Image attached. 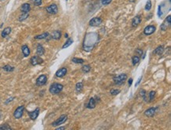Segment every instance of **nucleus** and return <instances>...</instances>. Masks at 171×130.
Instances as JSON below:
<instances>
[{"label":"nucleus","instance_id":"nucleus-14","mask_svg":"<svg viewBox=\"0 0 171 130\" xmlns=\"http://www.w3.org/2000/svg\"><path fill=\"white\" fill-rule=\"evenodd\" d=\"M155 112H156V108H155V107H151V108H149V109H147V110H145L144 114L147 117H153V116L155 115Z\"/></svg>","mask_w":171,"mask_h":130},{"label":"nucleus","instance_id":"nucleus-10","mask_svg":"<svg viewBox=\"0 0 171 130\" xmlns=\"http://www.w3.org/2000/svg\"><path fill=\"white\" fill-rule=\"evenodd\" d=\"M102 19L100 17H93L92 20L89 21V25L91 26H99L101 25L102 23Z\"/></svg>","mask_w":171,"mask_h":130},{"label":"nucleus","instance_id":"nucleus-24","mask_svg":"<svg viewBox=\"0 0 171 130\" xmlns=\"http://www.w3.org/2000/svg\"><path fill=\"white\" fill-rule=\"evenodd\" d=\"M164 51V48L162 46H159L154 51V53L155 55H161Z\"/></svg>","mask_w":171,"mask_h":130},{"label":"nucleus","instance_id":"nucleus-33","mask_svg":"<svg viewBox=\"0 0 171 130\" xmlns=\"http://www.w3.org/2000/svg\"><path fill=\"white\" fill-rule=\"evenodd\" d=\"M0 129H5V130H11L12 129V128H11L9 125H7V124H4V125H1L0 126Z\"/></svg>","mask_w":171,"mask_h":130},{"label":"nucleus","instance_id":"nucleus-27","mask_svg":"<svg viewBox=\"0 0 171 130\" xmlns=\"http://www.w3.org/2000/svg\"><path fill=\"white\" fill-rule=\"evenodd\" d=\"M3 69L5 71H7V72H12V71L14 70V67L10 66V65H7V66H4L3 67Z\"/></svg>","mask_w":171,"mask_h":130},{"label":"nucleus","instance_id":"nucleus-45","mask_svg":"<svg viewBox=\"0 0 171 130\" xmlns=\"http://www.w3.org/2000/svg\"><path fill=\"white\" fill-rule=\"evenodd\" d=\"M129 1H130V2H132V3H133V2H134V1H135V0H129Z\"/></svg>","mask_w":171,"mask_h":130},{"label":"nucleus","instance_id":"nucleus-30","mask_svg":"<svg viewBox=\"0 0 171 130\" xmlns=\"http://www.w3.org/2000/svg\"><path fill=\"white\" fill-rule=\"evenodd\" d=\"M90 70H91L90 65H86V66H84L83 67H82V71H83V72L85 73L90 72Z\"/></svg>","mask_w":171,"mask_h":130},{"label":"nucleus","instance_id":"nucleus-26","mask_svg":"<svg viewBox=\"0 0 171 130\" xmlns=\"http://www.w3.org/2000/svg\"><path fill=\"white\" fill-rule=\"evenodd\" d=\"M72 62L76 64H82L84 62V60L82 58H72Z\"/></svg>","mask_w":171,"mask_h":130},{"label":"nucleus","instance_id":"nucleus-40","mask_svg":"<svg viewBox=\"0 0 171 130\" xmlns=\"http://www.w3.org/2000/svg\"><path fill=\"white\" fill-rule=\"evenodd\" d=\"M142 78H143V76H140V78H139V79L137 80V82L136 83V85H135L136 87H137V86H138V85L140 84V83L141 80H142Z\"/></svg>","mask_w":171,"mask_h":130},{"label":"nucleus","instance_id":"nucleus-1","mask_svg":"<svg viewBox=\"0 0 171 130\" xmlns=\"http://www.w3.org/2000/svg\"><path fill=\"white\" fill-rule=\"evenodd\" d=\"M98 34L96 32L88 33L84 38L83 48L86 51H91L98 42Z\"/></svg>","mask_w":171,"mask_h":130},{"label":"nucleus","instance_id":"nucleus-9","mask_svg":"<svg viewBox=\"0 0 171 130\" xmlns=\"http://www.w3.org/2000/svg\"><path fill=\"white\" fill-rule=\"evenodd\" d=\"M156 30V28L155 26L154 25H148V26H147L145 28H144V33L147 35H151L153 34Z\"/></svg>","mask_w":171,"mask_h":130},{"label":"nucleus","instance_id":"nucleus-2","mask_svg":"<svg viewBox=\"0 0 171 130\" xmlns=\"http://www.w3.org/2000/svg\"><path fill=\"white\" fill-rule=\"evenodd\" d=\"M63 89V85L61 84H58V83H54L52 84L49 88V92L50 93L53 94V95H56L60 93Z\"/></svg>","mask_w":171,"mask_h":130},{"label":"nucleus","instance_id":"nucleus-32","mask_svg":"<svg viewBox=\"0 0 171 130\" xmlns=\"http://www.w3.org/2000/svg\"><path fill=\"white\" fill-rule=\"evenodd\" d=\"M151 0H148V1L147 2V3H146V6H145V10H151Z\"/></svg>","mask_w":171,"mask_h":130},{"label":"nucleus","instance_id":"nucleus-29","mask_svg":"<svg viewBox=\"0 0 171 130\" xmlns=\"http://www.w3.org/2000/svg\"><path fill=\"white\" fill-rule=\"evenodd\" d=\"M132 62H133V66L138 64L139 62H140V57L139 56H133V58H132Z\"/></svg>","mask_w":171,"mask_h":130},{"label":"nucleus","instance_id":"nucleus-19","mask_svg":"<svg viewBox=\"0 0 171 130\" xmlns=\"http://www.w3.org/2000/svg\"><path fill=\"white\" fill-rule=\"evenodd\" d=\"M61 36H62V33H61V32L59 30H55L54 32L52 33V35H51L52 39H57V40L58 39H60Z\"/></svg>","mask_w":171,"mask_h":130},{"label":"nucleus","instance_id":"nucleus-42","mask_svg":"<svg viewBox=\"0 0 171 130\" xmlns=\"http://www.w3.org/2000/svg\"><path fill=\"white\" fill-rule=\"evenodd\" d=\"M14 99V98H13V97H12V98H10V99H9L8 100H7V102H6V103H6V104H7V103H9V102H10V101H12V100H13Z\"/></svg>","mask_w":171,"mask_h":130},{"label":"nucleus","instance_id":"nucleus-7","mask_svg":"<svg viewBox=\"0 0 171 130\" xmlns=\"http://www.w3.org/2000/svg\"><path fill=\"white\" fill-rule=\"evenodd\" d=\"M46 10L50 14H56L58 13V7L56 4H51L46 8Z\"/></svg>","mask_w":171,"mask_h":130},{"label":"nucleus","instance_id":"nucleus-41","mask_svg":"<svg viewBox=\"0 0 171 130\" xmlns=\"http://www.w3.org/2000/svg\"><path fill=\"white\" fill-rule=\"evenodd\" d=\"M128 83H129V86H131L132 83H133V79H132V78L129 79V81H128Z\"/></svg>","mask_w":171,"mask_h":130},{"label":"nucleus","instance_id":"nucleus-12","mask_svg":"<svg viewBox=\"0 0 171 130\" xmlns=\"http://www.w3.org/2000/svg\"><path fill=\"white\" fill-rule=\"evenodd\" d=\"M28 114L29 115V117H30V118L32 120H36L37 117L39 116V108H36L35 110L32 111V112H28Z\"/></svg>","mask_w":171,"mask_h":130},{"label":"nucleus","instance_id":"nucleus-17","mask_svg":"<svg viewBox=\"0 0 171 130\" xmlns=\"http://www.w3.org/2000/svg\"><path fill=\"white\" fill-rule=\"evenodd\" d=\"M21 51H22V53L25 57H28L29 55H30V50H29L28 47L27 45H23L21 47Z\"/></svg>","mask_w":171,"mask_h":130},{"label":"nucleus","instance_id":"nucleus-8","mask_svg":"<svg viewBox=\"0 0 171 130\" xmlns=\"http://www.w3.org/2000/svg\"><path fill=\"white\" fill-rule=\"evenodd\" d=\"M47 80H48V77H47L46 75H40L36 79V85L43 86L47 83Z\"/></svg>","mask_w":171,"mask_h":130},{"label":"nucleus","instance_id":"nucleus-46","mask_svg":"<svg viewBox=\"0 0 171 130\" xmlns=\"http://www.w3.org/2000/svg\"><path fill=\"white\" fill-rule=\"evenodd\" d=\"M66 1H68V0H66Z\"/></svg>","mask_w":171,"mask_h":130},{"label":"nucleus","instance_id":"nucleus-21","mask_svg":"<svg viewBox=\"0 0 171 130\" xmlns=\"http://www.w3.org/2000/svg\"><path fill=\"white\" fill-rule=\"evenodd\" d=\"M11 32V28L10 27H7V28H5L3 32H2V37L3 38H5L7 37L8 35H10Z\"/></svg>","mask_w":171,"mask_h":130},{"label":"nucleus","instance_id":"nucleus-5","mask_svg":"<svg viewBox=\"0 0 171 130\" xmlns=\"http://www.w3.org/2000/svg\"><path fill=\"white\" fill-rule=\"evenodd\" d=\"M67 117H68L66 114H63V115L60 116L55 121H54V122L52 123V126H58V125H62V124H63V123H65V122L66 121Z\"/></svg>","mask_w":171,"mask_h":130},{"label":"nucleus","instance_id":"nucleus-44","mask_svg":"<svg viewBox=\"0 0 171 130\" xmlns=\"http://www.w3.org/2000/svg\"><path fill=\"white\" fill-rule=\"evenodd\" d=\"M65 37H66V38H68L69 36H68V34L67 33H66V34H65Z\"/></svg>","mask_w":171,"mask_h":130},{"label":"nucleus","instance_id":"nucleus-3","mask_svg":"<svg viewBox=\"0 0 171 130\" xmlns=\"http://www.w3.org/2000/svg\"><path fill=\"white\" fill-rule=\"evenodd\" d=\"M126 79H127V75L126 74H124V73H121V74H119V75H117V76H114L113 80H114L115 84H117V85H121V84H124V83H125V81L126 80Z\"/></svg>","mask_w":171,"mask_h":130},{"label":"nucleus","instance_id":"nucleus-25","mask_svg":"<svg viewBox=\"0 0 171 130\" xmlns=\"http://www.w3.org/2000/svg\"><path fill=\"white\" fill-rule=\"evenodd\" d=\"M73 43V39L72 38H69L68 40H67L66 42L65 43V44L62 46V49H65V48H66V47H69Z\"/></svg>","mask_w":171,"mask_h":130},{"label":"nucleus","instance_id":"nucleus-28","mask_svg":"<svg viewBox=\"0 0 171 130\" xmlns=\"http://www.w3.org/2000/svg\"><path fill=\"white\" fill-rule=\"evenodd\" d=\"M28 17V13H23L21 15L19 16L18 20L20 21H25V19H27Z\"/></svg>","mask_w":171,"mask_h":130},{"label":"nucleus","instance_id":"nucleus-6","mask_svg":"<svg viewBox=\"0 0 171 130\" xmlns=\"http://www.w3.org/2000/svg\"><path fill=\"white\" fill-rule=\"evenodd\" d=\"M30 62H31V64L32 65V66H37V65L42 64L44 62V60L40 58V56L36 55V56H33L31 58Z\"/></svg>","mask_w":171,"mask_h":130},{"label":"nucleus","instance_id":"nucleus-16","mask_svg":"<svg viewBox=\"0 0 171 130\" xmlns=\"http://www.w3.org/2000/svg\"><path fill=\"white\" fill-rule=\"evenodd\" d=\"M96 101L95 100L94 98H91L89 99V102L87 104V108L88 109H93L96 107Z\"/></svg>","mask_w":171,"mask_h":130},{"label":"nucleus","instance_id":"nucleus-13","mask_svg":"<svg viewBox=\"0 0 171 130\" xmlns=\"http://www.w3.org/2000/svg\"><path fill=\"white\" fill-rule=\"evenodd\" d=\"M170 21H171V16L169 15V16L166 17V20L164 21V22H163L162 25H161V28L162 29L163 31L166 30L167 27L169 26V25H170Z\"/></svg>","mask_w":171,"mask_h":130},{"label":"nucleus","instance_id":"nucleus-15","mask_svg":"<svg viewBox=\"0 0 171 130\" xmlns=\"http://www.w3.org/2000/svg\"><path fill=\"white\" fill-rule=\"evenodd\" d=\"M141 22V17L140 16H136L132 21V26L137 27L138 26Z\"/></svg>","mask_w":171,"mask_h":130},{"label":"nucleus","instance_id":"nucleus-22","mask_svg":"<svg viewBox=\"0 0 171 130\" xmlns=\"http://www.w3.org/2000/svg\"><path fill=\"white\" fill-rule=\"evenodd\" d=\"M83 88H84V85H83V83L82 82H78L77 84H76V92H81L82 90H83Z\"/></svg>","mask_w":171,"mask_h":130},{"label":"nucleus","instance_id":"nucleus-36","mask_svg":"<svg viewBox=\"0 0 171 130\" xmlns=\"http://www.w3.org/2000/svg\"><path fill=\"white\" fill-rule=\"evenodd\" d=\"M140 95L141 96L143 97L144 101H147V98H146V92L144 90H140Z\"/></svg>","mask_w":171,"mask_h":130},{"label":"nucleus","instance_id":"nucleus-11","mask_svg":"<svg viewBox=\"0 0 171 130\" xmlns=\"http://www.w3.org/2000/svg\"><path fill=\"white\" fill-rule=\"evenodd\" d=\"M66 73H67V69L66 67H62L57 71L55 76L57 77H63V76L66 75Z\"/></svg>","mask_w":171,"mask_h":130},{"label":"nucleus","instance_id":"nucleus-31","mask_svg":"<svg viewBox=\"0 0 171 130\" xmlns=\"http://www.w3.org/2000/svg\"><path fill=\"white\" fill-rule=\"evenodd\" d=\"M155 91H151L149 93V99H150V102H152L153 100L155 99Z\"/></svg>","mask_w":171,"mask_h":130},{"label":"nucleus","instance_id":"nucleus-37","mask_svg":"<svg viewBox=\"0 0 171 130\" xmlns=\"http://www.w3.org/2000/svg\"><path fill=\"white\" fill-rule=\"evenodd\" d=\"M111 1H112V0H101V3H102L103 5L106 6V5L110 4L111 3Z\"/></svg>","mask_w":171,"mask_h":130},{"label":"nucleus","instance_id":"nucleus-23","mask_svg":"<svg viewBox=\"0 0 171 130\" xmlns=\"http://www.w3.org/2000/svg\"><path fill=\"white\" fill-rule=\"evenodd\" d=\"M48 36H49V33L48 32H44L41 35H36V36H35V39H44L48 38Z\"/></svg>","mask_w":171,"mask_h":130},{"label":"nucleus","instance_id":"nucleus-39","mask_svg":"<svg viewBox=\"0 0 171 130\" xmlns=\"http://www.w3.org/2000/svg\"><path fill=\"white\" fill-rule=\"evenodd\" d=\"M136 53H137V55H139V57H140V56H141L143 55V51L140 50V49H137V50H136Z\"/></svg>","mask_w":171,"mask_h":130},{"label":"nucleus","instance_id":"nucleus-35","mask_svg":"<svg viewBox=\"0 0 171 130\" xmlns=\"http://www.w3.org/2000/svg\"><path fill=\"white\" fill-rule=\"evenodd\" d=\"M32 3H34L35 6H40L42 4V0H32Z\"/></svg>","mask_w":171,"mask_h":130},{"label":"nucleus","instance_id":"nucleus-4","mask_svg":"<svg viewBox=\"0 0 171 130\" xmlns=\"http://www.w3.org/2000/svg\"><path fill=\"white\" fill-rule=\"evenodd\" d=\"M24 110H25L24 106H20L15 110L14 113V116L16 119H19V118H21L22 117L23 113H24Z\"/></svg>","mask_w":171,"mask_h":130},{"label":"nucleus","instance_id":"nucleus-38","mask_svg":"<svg viewBox=\"0 0 171 130\" xmlns=\"http://www.w3.org/2000/svg\"><path fill=\"white\" fill-rule=\"evenodd\" d=\"M162 14H163V13L162 11V6H159L158 11V17H161V16H162Z\"/></svg>","mask_w":171,"mask_h":130},{"label":"nucleus","instance_id":"nucleus-34","mask_svg":"<svg viewBox=\"0 0 171 130\" xmlns=\"http://www.w3.org/2000/svg\"><path fill=\"white\" fill-rule=\"evenodd\" d=\"M120 93V90L119 89H111L110 90V94L112 96H116V95Z\"/></svg>","mask_w":171,"mask_h":130},{"label":"nucleus","instance_id":"nucleus-43","mask_svg":"<svg viewBox=\"0 0 171 130\" xmlns=\"http://www.w3.org/2000/svg\"><path fill=\"white\" fill-rule=\"evenodd\" d=\"M56 129L57 130H63V129H65V127H59V128H57Z\"/></svg>","mask_w":171,"mask_h":130},{"label":"nucleus","instance_id":"nucleus-20","mask_svg":"<svg viewBox=\"0 0 171 130\" xmlns=\"http://www.w3.org/2000/svg\"><path fill=\"white\" fill-rule=\"evenodd\" d=\"M36 54L39 56H42L44 54V49L43 46L41 45V44H38L37 45V47H36Z\"/></svg>","mask_w":171,"mask_h":130},{"label":"nucleus","instance_id":"nucleus-18","mask_svg":"<svg viewBox=\"0 0 171 130\" xmlns=\"http://www.w3.org/2000/svg\"><path fill=\"white\" fill-rule=\"evenodd\" d=\"M21 10L22 11V13H28V12L30 11V10H31L30 5H29L28 3H24L21 6Z\"/></svg>","mask_w":171,"mask_h":130}]
</instances>
